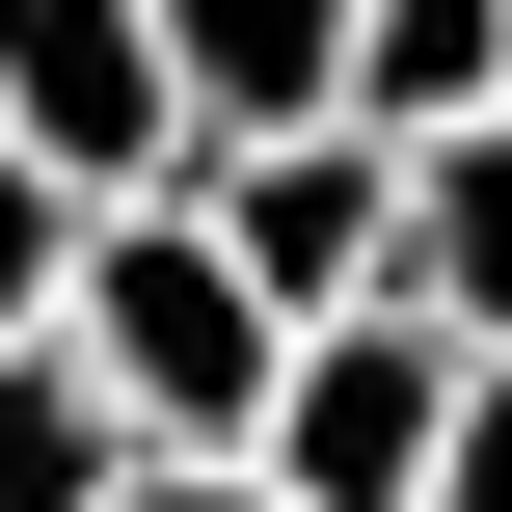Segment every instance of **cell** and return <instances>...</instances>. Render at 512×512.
I'll use <instances>...</instances> for the list:
<instances>
[{
	"instance_id": "8",
	"label": "cell",
	"mask_w": 512,
	"mask_h": 512,
	"mask_svg": "<svg viewBox=\"0 0 512 512\" xmlns=\"http://www.w3.org/2000/svg\"><path fill=\"white\" fill-rule=\"evenodd\" d=\"M351 108H378V135L512 108V0H351Z\"/></svg>"
},
{
	"instance_id": "7",
	"label": "cell",
	"mask_w": 512,
	"mask_h": 512,
	"mask_svg": "<svg viewBox=\"0 0 512 512\" xmlns=\"http://www.w3.org/2000/svg\"><path fill=\"white\" fill-rule=\"evenodd\" d=\"M108 486H135V405L54 324H0V512H108Z\"/></svg>"
},
{
	"instance_id": "9",
	"label": "cell",
	"mask_w": 512,
	"mask_h": 512,
	"mask_svg": "<svg viewBox=\"0 0 512 512\" xmlns=\"http://www.w3.org/2000/svg\"><path fill=\"white\" fill-rule=\"evenodd\" d=\"M81 216H108V189H54V162L0 135V324H54V270H81Z\"/></svg>"
},
{
	"instance_id": "3",
	"label": "cell",
	"mask_w": 512,
	"mask_h": 512,
	"mask_svg": "<svg viewBox=\"0 0 512 512\" xmlns=\"http://www.w3.org/2000/svg\"><path fill=\"white\" fill-rule=\"evenodd\" d=\"M189 189H216V243H243L297 324L405 270V135H378V108H270V135H189Z\"/></svg>"
},
{
	"instance_id": "10",
	"label": "cell",
	"mask_w": 512,
	"mask_h": 512,
	"mask_svg": "<svg viewBox=\"0 0 512 512\" xmlns=\"http://www.w3.org/2000/svg\"><path fill=\"white\" fill-rule=\"evenodd\" d=\"M432 512H512V351H459V432H432Z\"/></svg>"
},
{
	"instance_id": "2",
	"label": "cell",
	"mask_w": 512,
	"mask_h": 512,
	"mask_svg": "<svg viewBox=\"0 0 512 512\" xmlns=\"http://www.w3.org/2000/svg\"><path fill=\"white\" fill-rule=\"evenodd\" d=\"M432 432H459V324L378 270V297H324V324L270 351V432H243V459L297 512H432Z\"/></svg>"
},
{
	"instance_id": "11",
	"label": "cell",
	"mask_w": 512,
	"mask_h": 512,
	"mask_svg": "<svg viewBox=\"0 0 512 512\" xmlns=\"http://www.w3.org/2000/svg\"><path fill=\"white\" fill-rule=\"evenodd\" d=\"M108 512H297V486H270V459H135Z\"/></svg>"
},
{
	"instance_id": "5",
	"label": "cell",
	"mask_w": 512,
	"mask_h": 512,
	"mask_svg": "<svg viewBox=\"0 0 512 512\" xmlns=\"http://www.w3.org/2000/svg\"><path fill=\"white\" fill-rule=\"evenodd\" d=\"M405 297H432L459 351H512V108L405 135Z\"/></svg>"
},
{
	"instance_id": "6",
	"label": "cell",
	"mask_w": 512,
	"mask_h": 512,
	"mask_svg": "<svg viewBox=\"0 0 512 512\" xmlns=\"http://www.w3.org/2000/svg\"><path fill=\"white\" fill-rule=\"evenodd\" d=\"M189 54V135H270V108H351V0H162Z\"/></svg>"
},
{
	"instance_id": "1",
	"label": "cell",
	"mask_w": 512,
	"mask_h": 512,
	"mask_svg": "<svg viewBox=\"0 0 512 512\" xmlns=\"http://www.w3.org/2000/svg\"><path fill=\"white\" fill-rule=\"evenodd\" d=\"M54 351L135 405V459H243L270 432V351H297V297L216 243V189L162 162V189H108L81 216V270H54Z\"/></svg>"
},
{
	"instance_id": "4",
	"label": "cell",
	"mask_w": 512,
	"mask_h": 512,
	"mask_svg": "<svg viewBox=\"0 0 512 512\" xmlns=\"http://www.w3.org/2000/svg\"><path fill=\"white\" fill-rule=\"evenodd\" d=\"M0 135H27L54 189H162V162H189L162 0H0Z\"/></svg>"
}]
</instances>
